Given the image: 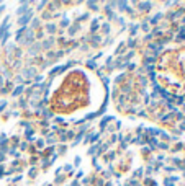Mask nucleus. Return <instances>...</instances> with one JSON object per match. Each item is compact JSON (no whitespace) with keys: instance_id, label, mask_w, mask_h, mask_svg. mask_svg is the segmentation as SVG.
<instances>
[{"instance_id":"f257e3e1","label":"nucleus","mask_w":185,"mask_h":186,"mask_svg":"<svg viewBox=\"0 0 185 186\" xmlns=\"http://www.w3.org/2000/svg\"><path fill=\"white\" fill-rule=\"evenodd\" d=\"M160 75L164 77V85H167L169 90L177 93L185 91V47L164 56Z\"/></svg>"}]
</instances>
